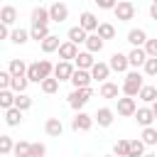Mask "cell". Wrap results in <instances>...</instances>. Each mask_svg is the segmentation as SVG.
Instances as JSON below:
<instances>
[{
  "mask_svg": "<svg viewBox=\"0 0 157 157\" xmlns=\"http://www.w3.org/2000/svg\"><path fill=\"white\" fill-rule=\"evenodd\" d=\"M86 157H91V155H86Z\"/></svg>",
  "mask_w": 157,
  "mask_h": 157,
  "instance_id": "52",
  "label": "cell"
},
{
  "mask_svg": "<svg viewBox=\"0 0 157 157\" xmlns=\"http://www.w3.org/2000/svg\"><path fill=\"white\" fill-rule=\"evenodd\" d=\"M27 39H32V34H29V29H12V34H10V42H15V44H25Z\"/></svg>",
  "mask_w": 157,
  "mask_h": 157,
  "instance_id": "31",
  "label": "cell"
},
{
  "mask_svg": "<svg viewBox=\"0 0 157 157\" xmlns=\"http://www.w3.org/2000/svg\"><path fill=\"white\" fill-rule=\"evenodd\" d=\"M91 81H93V76H91V71H88V69H76V71H74V76H71L74 88H86V86H91Z\"/></svg>",
  "mask_w": 157,
  "mask_h": 157,
  "instance_id": "8",
  "label": "cell"
},
{
  "mask_svg": "<svg viewBox=\"0 0 157 157\" xmlns=\"http://www.w3.org/2000/svg\"><path fill=\"white\" fill-rule=\"evenodd\" d=\"M44 132H47L49 137H59V135L64 132L61 120H59V118H47V123H44Z\"/></svg>",
  "mask_w": 157,
  "mask_h": 157,
  "instance_id": "16",
  "label": "cell"
},
{
  "mask_svg": "<svg viewBox=\"0 0 157 157\" xmlns=\"http://www.w3.org/2000/svg\"><path fill=\"white\" fill-rule=\"evenodd\" d=\"M96 32H98V34H101L103 39H113V37H115V27H113L110 22H101Z\"/></svg>",
  "mask_w": 157,
  "mask_h": 157,
  "instance_id": "36",
  "label": "cell"
},
{
  "mask_svg": "<svg viewBox=\"0 0 157 157\" xmlns=\"http://www.w3.org/2000/svg\"><path fill=\"white\" fill-rule=\"evenodd\" d=\"M137 98H142L145 103H155L157 101V88L155 86H142L140 93H137Z\"/></svg>",
  "mask_w": 157,
  "mask_h": 157,
  "instance_id": "29",
  "label": "cell"
},
{
  "mask_svg": "<svg viewBox=\"0 0 157 157\" xmlns=\"http://www.w3.org/2000/svg\"><path fill=\"white\" fill-rule=\"evenodd\" d=\"M49 22H52L49 10H44V7H34L32 10V25H49Z\"/></svg>",
  "mask_w": 157,
  "mask_h": 157,
  "instance_id": "20",
  "label": "cell"
},
{
  "mask_svg": "<svg viewBox=\"0 0 157 157\" xmlns=\"http://www.w3.org/2000/svg\"><path fill=\"white\" fill-rule=\"evenodd\" d=\"M110 69L113 71H118V74H125L128 71V66H130V59H128V54H120V52H115L113 56H110Z\"/></svg>",
  "mask_w": 157,
  "mask_h": 157,
  "instance_id": "9",
  "label": "cell"
},
{
  "mask_svg": "<svg viewBox=\"0 0 157 157\" xmlns=\"http://www.w3.org/2000/svg\"><path fill=\"white\" fill-rule=\"evenodd\" d=\"M152 113H155V118H157V101L152 103Z\"/></svg>",
  "mask_w": 157,
  "mask_h": 157,
  "instance_id": "48",
  "label": "cell"
},
{
  "mask_svg": "<svg viewBox=\"0 0 157 157\" xmlns=\"http://www.w3.org/2000/svg\"><path fill=\"white\" fill-rule=\"evenodd\" d=\"M27 83H29L27 76H12V91H15V93H25Z\"/></svg>",
  "mask_w": 157,
  "mask_h": 157,
  "instance_id": "38",
  "label": "cell"
},
{
  "mask_svg": "<svg viewBox=\"0 0 157 157\" xmlns=\"http://www.w3.org/2000/svg\"><path fill=\"white\" fill-rule=\"evenodd\" d=\"M74 61H76V69H88V71H91V66L96 64V61H93V52H88V49H86V52H78V56H76Z\"/></svg>",
  "mask_w": 157,
  "mask_h": 157,
  "instance_id": "18",
  "label": "cell"
},
{
  "mask_svg": "<svg viewBox=\"0 0 157 157\" xmlns=\"http://www.w3.org/2000/svg\"><path fill=\"white\" fill-rule=\"evenodd\" d=\"M78 25H81L86 32H96L101 22H98V17H96L93 12H88V10H86V12H81V17H78Z\"/></svg>",
  "mask_w": 157,
  "mask_h": 157,
  "instance_id": "12",
  "label": "cell"
},
{
  "mask_svg": "<svg viewBox=\"0 0 157 157\" xmlns=\"http://www.w3.org/2000/svg\"><path fill=\"white\" fill-rule=\"evenodd\" d=\"M0 88H12V74L10 71H0Z\"/></svg>",
  "mask_w": 157,
  "mask_h": 157,
  "instance_id": "43",
  "label": "cell"
},
{
  "mask_svg": "<svg viewBox=\"0 0 157 157\" xmlns=\"http://www.w3.org/2000/svg\"><path fill=\"white\" fill-rule=\"evenodd\" d=\"M142 155H145V140H130L128 157H142Z\"/></svg>",
  "mask_w": 157,
  "mask_h": 157,
  "instance_id": "34",
  "label": "cell"
},
{
  "mask_svg": "<svg viewBox=\"0 0 157 157\" xmlns=\"http://www.w3.org/2000/svg\"><path fill=\"white\" fill-rule=\"evenodd\" d=\"M142 157H157V155H155V152H145Z\"/></svg>",
  "mask_w": 157,
  "mask_h": 157,
  "instance_id": "49",
  "label": "cell"
},
{
  "mask_svg": "<svg viewBox=\"0 0 157 157\" xmlns=\"http://www.w3.org/2000/svg\"><path fill=\"white\" fill-rule=\"evenodd\" d=\"M15 105H17L20 110H27V108L32 105V98H29L27 93H17V96H15Z\"/></svg>",
  "mask_w": 157,
  "mask_h": 157,
  "instance_id": "40",
  "label": "cell"
},
{
  "mask_svg": "<svg viewBox=\"0 0 157 157\" xmlns=\"http://www.w3.org/2000/svg\"><path fill=\"white\" fill-rule=\"evenodd\" d=\"M128 59H130V66H135V69L145 66V61H147V52H145V47H132L130 54H128Z\"/></svg>",
  "mask_w": 157,
  "mask_h": 157,
  "instance_id": "11",
  "label": "cell"
},
{
  "mask_svg": "<svg viewBox=\"0 0 157 157\" xmlns=\"http://www.w3.org/2000/svg\"><path fill=\"white\" fill-rule=\"evenodd\" d=\"M113 115H115V113H113L110 108H98L93 118H96V123H98L101 128H108V125L113 123Z\"/></svg>",
  "mask_w": 157,
  "mask_h": 157,
  "instance_id": "19",
  "label": "cell"
},
{
  "mask_svg": "<svg viewBox=\"0 0 157 157\" xmlns=\"http://www.w3.org/2000/svg\"><path fill=\"white\" fill-rule=\"evenodd\" d=\"M128 152H130V140H118L113 145V155L115 157H128Z\"/></svg>",
  "mask_w": 157,
  "mask_h": 157,
  "instance_id": "33",
  "label": "cell"
},
{
  "mask_svg": "<svg viewBox=\"0 0 157 157\" xmlns=\"http://www.w3.org/2000/svg\"><path fill=\"white\" fill-rule=\"evenodd\" d=\"M113 12H115V20L128 22V20L135 17V5H132L130 0H118V5L113 7Z\"/></svg>",
  "mask_w": 157,
  "mask_h": 157,
  "instance_id": "4",
  "label": "cell"
},
{
  "mask_svg": "<svg viewBox=\"0 0 157 157\" xmlns=\"http://www.w3.org/2000/svg\"><path fill=\"white\" fill-rule=\"evenodd\" d=\"M76 47H78V44H76V42H71V39L61 42V47H59V56H61V59H66V61L76 59V56H78V49H76Z\"/></svg>",
  "mask_w": 157,
  "mask_h": 157,
  "instance_id": "13",
  "label": "cell"
},
{
  "mask_svg": "<svg viewBox=\"0 0 157 157\" xmlns=\"http://www.w3.org/2000/svg\"><path fill=\"white\" fill-rule=\"evenodd\" d=\"M142 140H145V145H157V128L155 125L142 128Z\"/></svg>",
  "mask_w": 157,
  "mask_h": 157,
  "instance_id": "35",
  "label": "cell"
},
{
  "mask_svg": "<svg viewBox=\"0 0 157 157\" xmlns=\"http://www.w3.org/2000/svg\"><path fill=\"white\" fill-rule=\"evenodd\" d=\"M5 120H7V125H20V123H22V110H20L17 105L7 108V110H5Z\"/></svg>",
  "mask_w": 157,
  "mask_h": 157,
  "instance_id": "28",
  "label": "cell"
},
{
  "mask_svg": "<svg viewBox=\"0 0 157 157\" xmlns=\"http://www.w3.org/2000/svg\"><path fill=\"white\" fill-rule=\"evenodd\" d=\"M15 96H17V93H15L12 88H2V91H0V105H2V110H7V108L15 105Z\"/></svg>",
  "mask_w": 157,
  "mask_h": 157,
  "instance_id": "26",
  "label": "cell"
},
{
  "mask_svg": "<svg viewBox=\"0 0 157 157\" xmlns=\"http://www.w3.org/2000/svg\"><path fill=\"white\" fill-rule=\"evenodd\" d=\"M118 93H120L118 83H113V81H103L101 83V96L103 98H118Z\"/></svg>",
  "mask_w": 157,
  "mask_h": 157,
  "instance_id": "25",
  "label": "cell"
},
{
  "mask_svg": "<svg viewBox=\"0 0 157 157\" xmlns=\"http://www.w3.org/2000/svg\"><path fill=\"white\" fill-rule=\"evenodd\" d=\"M128 42H130L132 47H145V42H147V34H145V29H140V27L130 29V32H128Z\"/></svg>",
  "mask_w": 157,
  "mask_h": 157,
  "instance_id": "17",
  "label": "cell"
},
{
  "mask_svg": "<svg viewBox=\"0 0 157 157\" xmlns=\"http://www.w3.org/2000/svg\"><path fill=\"white\" fill-rule=\"evenodd\" d=\"M135 120H137V125H142V128H147V125H152L157 118H155V113H152V105L150 108H137V113H135Z\"/></svg>",
  "mask_w": 157,
  "mask_h": 157,
  "instance_id": "15",
  "label": "cell"
},
{
  "mask_svg": "<svg viewBox=\"0 0 157 157\" xmlns=\"http://www.w3.org/2000/svg\"><path fill=\"white\" fill-rule=\"evenodd\" d=\"M98 7H103V10H113L115 5H118V0H93Z\"/></svg>",
  "mask_w": 157,
  "mask_h": 157,
  "instance_id": "45",
  "label": "cell"
},
{
  "mask_svg": "<svg viewBox=\"0 0 157 157\" xmlns=\"http://www.w3.org/2000/svg\"><path fill=\"white\" fill-rule=\"evenodd\" d=\"M105 157H115V155H105Z\"/></svg>",
  "mask_w": 157,
  "mask_h": 157,
  "instance_id": "50",
  "label": "cell"
},
{
  "mask_svg": "<svg viewBox=\"0 0 157 157\" xmlns=\"http://www.w3.org/2000/svg\"><path fill=\"white\" fill-rule=\"evenodd\" d=\"M74 64L71 61H66V59H61L56 66H54V76L59 78V81H71V76H74Z\"/></svg>",
  "mask_w": 157,
  "mask_h": 157,
  "instance_id": "6",
  "label": "cell"
},
{
  "mask_svg": "<svg viewBox=\"0 0 157 157\" xmlns=\"http://www.w3.org/2000/svg\"><path fill=\"white\" fill-rule=\"evenodd\" d=\"M152 2H157V0H152Z\"/></svg>",
  "mask_w": 157,
  "mask_h": 157,
  "instance_id": "51",
  "label": "cell"
},
{
  "mask_svg": "<svg viewBox=\"0 0 157 157\" xmlns=\"http://www.w3.org/2000/svg\"><path fill=\"white\" fill-rule=\"evenodd\" d=\"M29 34H32V39L42 42V39H44L47 34H52V32H49V27H47V25H32V27H29Z\"/></svg>",
  "mask_w": 157,
  "mask_h": 157,
  "instance_id": "30",
  "label": "cell"
},
{
  "mask_svg": "<svg viewBox=\"0 0 157 157\" xmlns=\"http://www.w3.org/2000/svg\"><path fill=\"white\" fill-rule=\"evenodd\" d=\"M10 25H0V39H10Z\"/></svg>",
  "mask_w": 157,
  "mask_h": 157,
  "instance_id": "46",
  "label": "cell"
},
{
  "mask_svg": "<svg viewBox=\"0 0 157 157\" xmlns=\"http://www.w3.org/2000/svg\"><path fill=\"white\" fill-rule=\"evenodd\" d=\"M142 74L140 71H128L125 74V81H123V93L125 96H137L140 88H142Z\"/></svg>",
  "mask_w": 157,
  "mask_h": 157,
  "instance_id": "2",
  "label": "cell"
},
{
  "mask_svg": "<svg viewBox=\"0 0 157 157\" xmlns=\"http://www.w3.org/2000/svg\"><path fill=\"white\" fill-rule=\"evenodd\" d=\"M15 20H17V10H15L12 5H2V10H0V22H2V25H15Z\"/></svg>",
  "mask_w": 157,
  "mask_h": 157,
  "instance_id": "21",
  "label": "cell"
},
{
  "mask_svg": "<svg viewBox=\"0 0 157 157\" xmlns=\"http://www.w3.org/2000/svg\"><path fill=\"white\" fill-rule=\"evenodd\" d=\"M29 147H32V142H27V140H20V142H15V157H29Z\"/></svg>",
  "mask_w": 157,
  "mask_h": 157,
  "instance_id": "37",
  "label": "cell"
},
{
  "mask_svg": "<svg viewBox=\"0 0 157 157\" xmlns=\"http://www.w3.org/2000/svg\"><path fill=\"white\" fill-rule=\"evenodd\" d=\"M118 113L120 115H135L137 113V103H135V96H123L118 98Z\"/></svg>",
  "mask_w": 157,
  "mask_h": 157,
  "instance_id": "7",
  "label": "cell"
},
{
  "mask_svg": "<svg viewBox=\"0 0 157 157\" xmlns=\"http://www.w3.org/2000/svg\"><path fill=\"white\" fill-rule=\"evenodd\" d=\"M145 52H147V56H157V37L145 42Z\"/></svg>",
  "mask_w": 157,
  "mask_h": 157,
  "instance_id": "44",
  "label": "cell"
},
{
  "mask_svg": "<svg viewBox=\"0 0 157 157\" xmlns=\"http://www.w3.org/2000/svg\"><path fill=\"white\" fill-rule=\"evenodd\" d=\"M39 44H42V49H44L47 54H49V52H56V49L61 47V42H59V37H56V34H47Z\"/></svg>",
  "mask_w": 157,
  "mask_h": 157,
  "instance_id": "23",
  "label": "cell"
},
{
  "mask_svg": "<svg viewBox=\"0 0 157 157\" xmlns=\"http://www.w3.org/2000/svg\"><path fill=\"white\" fill-rule=\"evenodd\" d=\"M27 64L22 61V59H10V66H7V71L12 74V76H27Z\"/></svg>",
  "mask_w": 157,
  "mask_h": 157,
  "instance_id": "22",
  "label": "cell"
},
{
  "mask_svg": "<svg viewBox=\"0 0 157 157\" xmlns=\"http://www.w3.org/2000/svg\"><path fill=\"white\" fill-rule=\"evenodd\" d=\"M49 15H52V22H64L66 17H69V7H66V2H52V7H49Z\"/></svg>",
  "mask_w": 157,
  "mask_h": 157,
  "instance_id": "10",
  "label": "cell"
},
{
  "mask_svg": "<svg viewBox=\"0 0 157 157\" xmlns=\"http://www.w3.org/2000/svg\"><path fill=\"white\" fill-rule=\"evenodd\" d=\"M145 74H147V76H157V56H147V61H145Z\"/></svg>",
  "mask_w": 157,
  "mask_h": 157,
  "instance_id": "41",
  "label": "cell"
},
{
  "mask_svg": "<svg viewBox=\"0 0 157 157\" xmlns=\"http://www.w3.org/2000/svg\"><path fill=\"white\" fill-rule=\"evenodd\" d=\"M93 120H96V118H91L88 113H83V110H76V115H74V120H71V128H74L76 132H86V130H91Z\"/></svg>",
  "mask_w": 157,
  "mask_h": 157,
  "instance_id": "5",
  "label": "cell"
},
{
  "mask_svg": "<svg viewBox=\"0 0 157 157\" xmlns=\"http://www.w3.org/2000/svg\"><path fill=\"white\" fill-rule=\"evenodd\" d=\"M150 17L157 22V2H152V5H150Z\"/></svg>",
  "mask_w": 157,
  "mask_h": 157,
  "instance_id": "47",
  "label": "cell"
},
{
  "mask_svg": "<svg viewBox=\"0 0 157 157\" xmlns=\"http://www.w3.org/2000/svg\"><path fill=\"white\" fill-rule=\"evenodd\" d=\"M66 37H69L71 42H76V44H81V42H86V39H88V34H86V29H83L81 25H76V27H71Z\"/></svg>",
  "mask_w": 157,
  "mask_h": 157,
  "instance_id": "27",
  "label": "cell"
},
{
  "mask_svg": "<svg viewBox=\"0 0 157 157\" xmlns=\"http://www.w3.org/2000/svg\"><path fill=\"white\" fill-rule=\"evenodd\" d=\"M42 91H44V93H56V91H59V78H56V76H47V78L42 81Z\"/></svg>",
  "mask_w": 157,
  "mask_h": 157,
  "instance_id": "32",
  "label": "cell"
},
{
  "mask_svg": "<svg viewBox=\"0 0 157 157\" xmlns=\"http://www.w3.org/2000/svg\"><path fill=\"white\" fill-rule=\"evenodd\" d=\"M93 96V91H91V86H86V88H74L71 93H69V105L74 108V110H81L86 103H88V98Z\"/></svg>",
  "mask_w": 157,
  "mask_h": 157,
  "instance_id": "3",
  "label": "cell"
},
{
  "mask_svg": "<svg viewBox=\"0 0 157 157\" xmlns=\"http://www.w3.org/2000/svg\"><path fill=\"white\" fill-rule=\"evenodd\" d=\"M12 150H15L12 137H10V135H0V152H2V155H10Z\"/></svg>",
  "mask_w": 157,
  "mask_h": 157,
  "instance_id": "39",
  "label": "cell"
},
{
  "mask_svg": "<svg viewBox=\"0 0 157 157\" xmlns=\"http://www.w3.org/2000/svg\"><path fill=\"white\" fill-rule=\"evenodd\" d=\"M108 74H110V64H105V61H96V64L91 66L93 81H108Z\"/></svg>",
  "mask_w": 157,
  "mask_h": 157,
  "instance_id": "14",
  "label": "cell"
},
{
  "mask_svg": "<svg viewBox=\"0 0 157 157\" xmlns=\"http://www.w3.org/2000/svg\"><path fill=\"white\" fill-rule=\"evenodd\" d=\"M103 42H105V39H103L98 32H96V34H88V39H86V49L96 54V52H101V49H103Z\"/></svg>",
  "mask_w": 157,
  "mask_h": 157,
  "instance_id": "24",
  "label": "cell"
},
{
  "mask_svg": "<svg viewBox=\"0 0 157 157\" xmlns=\"http://www.w3.org/2000/svg\"><path fill=\"white\" fill-rule=\"evenodd\" d=\"M47 155V147L42 145V142H32V147H29V157H44Z\"/></svg>",
  "mask_w": 157,
  "mask_h": 157,
  "instance_id": "42",
  "label": "cell"
},
{
  "mask_svg": "<svg viewBox=\"0 0 157 157\" xmlns=\"http://www.w3.org/2000/svg\"><path fill=\"white\" fill-rule=\"evenodd\" d=\"M52 74H54V64L47 61V59H39V61L29 64V69H27V78L34 81V83H42V81H44L47 76H52Z\"/></svg>",
  "mask_w": 157,
  "mask_h": 157,
  "instance_id": "1",
  "label": "cell"
}]
</instances>
